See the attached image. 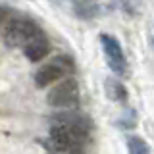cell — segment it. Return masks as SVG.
I'll use <instances>...</instances> for the list:
<instances>
[{
    "instance_id": "3",
    "label": "cell",
    "mask_w": 154,
    "mask_h": 154,
    "mask_svg": "<svg viewBox=\"0 0 154 154\" xmlns=\"http://www.w3.org/2000/svg\"><path fill=\"white\" fill-rule=\"evenodd\" d=\"M41 29L35 21L27 17H14L4 25V42L8 46H25L33 37H37Z\"/></svg>"
},
{
    "instance_id": "1",
    "label": "cell",
    "mask_w": 154,
    "mask_h": 154,
    "mask_svg": "<svg viewBox=\"0 0 154 154\" xmlns=\"http://www.w3.org/2000/svg\"><path fill=\"white\" fill-rule=\"evenodd\" d=\"M93 123L81 114H62L54 116L50 125V144L58 154H83L89 143Z\"/></svg>"
},
{
    "instance_id": "4",
    "label": "cell",
    "mask_w": 154,
    "mask_h": 154,
    "mask_svg": "<svg viewBox=\"0 0 154 154\" xmlns=\"http://www.w3.org/2000/svg\"><path fill=\"white\" fill-rule=\"evenodd\" d=\"M46 102L54 108H75L79 104V83L73 77L60 81L48 91Z\"/></svg>"
},
{
    "instance_id": "2",
    "label": "cell",
    "mask_w": 154,
    "mask_h": 154,
    "mask_svg": "<svg viewBox=\"0 0 154 154\" xmlns=\"http://www.w3.org/2000/svg\"><path fill=\"white\" fill-rule=\"evenodd\" d=\"M73 69H75V64L71 60V56L58 54L48 64L41 66L35 71V83L41 89L42 87H48V85H54L56 81H60L62 77H66V73H71Z\"/></svg>"
},
{
    "instance_id": "5",
    "label": "cell",
    "mask_w": 154,
    "mask_h": 154,
    "mask_svg": "<svg viewBox=\"0 0 154 154\" xmlns=\"http://www.w3.org/2000/svg\"><path fill=\"white\" fill-rule=\"evenodd\" d=\"M100 45H102V50H104V56H106V62H108L110 69H112L116 75L123 77L127 73V62H125V56H123L119 41L112 35L102 33V35H100Z\"/></svg>"
},
{
    "instance_id": "10",
    "label": "cell",
    "mask_w": 154,
    "mask_h": 154,
    "mask_svg": "<svg viewBox=\"0 0 154 154\" xmlns=\"http://www.w3.org/2000/svg\"><path fill=\"white\" fill-rule=\"evenodd\" d=\"M6 8H2V6H0V27H2L4 25V19H6Z\"/></svg>"
},
{
    "instance_id": "8",
    "label": "cell",
    "mask_w": 154,
    "mask_h": 154,
    "mask_svg": "<svg viewBox=\"0 0 154 154\" xmlns=\"http://www.w3.org/2000/svg\"><path fill=\"white\" fill-rule=\"evenodd\" d=\"M73 8L77 16L81 17H93L96 14V0H73Z\"/></svg>"
},
{
    "instance_id": "9",
    "label": "cell",
    "mask_w": 154,
    "mask_h": 154,
    "mask_svg": "<svg viewBox=\"0 0 154 154\" xmlns=\"http://www.w3.org/2000/svg\"><path fill=\"white\" fill-rule=\"evenodd\" d=\"M127 154H150V148L144 139L133 135L127 139Z\"/></svg>"
},
{
    "instance_id": "7",
    "label": "cell",
    "mask_w": 154,
    "mask_h": 154,
    "mask_svg": "<svg viewBox=\"0 0 154 154\" xmlns=\"http://www.w3.org/2000/svg\"><path fill=\"white\" fill-rule=\"evenodd\" d=\"M106 93L112 100L116 102H127V89L123 87L122 81L114 79V77H110V79H106Z\"/></svg>"
},
{
    "instance_id": "6",
    "label": "cell",
    "mask_w": 154,
    "mask_h": 154,
    "mask_svg": "<svg viewBox=\"0 0 154 154\" xmlns=\"http://www.w3.org/2000/svg\"><path fill=\"white\" fill-rule=\"evenodd\" d=\"M48 52H50V42H48V38L45 37L42 31L38 33L37 37H33L31 41L23 46V54L27 56L29 62H41L45 56H48Z\"/></svg>"
}]
</instances>
